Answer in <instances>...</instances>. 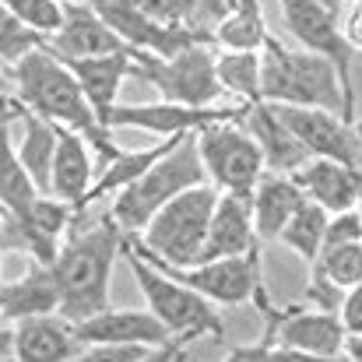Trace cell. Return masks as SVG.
Here are the masks:
<instances>
[{"mask_svg": "<svg viewBox=\"0 0 362 362\" xmlns=\"http://www.w3.org/2000/svg\"><path fill=\"white\" fill-rule=\"evenodd\" d=\"M0 257H4V246H0Z\"/></svg>", "mask_w": 362, "mask_h": 362, "instance_id": "42", "label": "cell"}, {"mask_svg": "<svg viewBox=\"0 0 362 362\" xmlns=\"http://www.w3.org/2000/svg\"><path fill=\"white\" fill-rule=\"evenodd\" d=\"M267 35L271 28H267L260 0H236V7L218 21L211 39L218 49H260Z\"/></svg>", "mask_w": 362, "mask_h": 362, "instance_id": "26", "label": "cell"}, {"mask_svg": "<svg viewBox=\"0 0 362 362\" xmlns=\"http://www.w3.org/2000/svg\"><path fill=\"white\" fill-rule=\"evenodd\" d=\"M74 334H78L81 349H88V345H117V341H137V345L165 349L173 341H187V338L173 334L151 310H110V306L92 313V317H85V320H78Z\"/></svg>", "mask_w": 362, "mask_h": 362, "instance_id": "13", "label": "cell"}, {"mask_svg": "<svg viewBox=\"0 0 362 362\" xmlns=\"http://www.w3.org/2000/svg\"><path fill=\"white\" fill-rule=\"evenodd\" d=\"M127 240H130V236H127ZM130 246H134L148 264H155L158 271H165L169 278H176L180 285L194 288L197 296L211 299L215 306H243V303H250V299H253V292H257V288H264L260 246H253L250 253H240V257L197 260V264H187V267H176V264L158 260L155 253L141 250L134 240H130Z\"/></svg>", "mask_w": 362, "mask_h": 362, "instance_id": "8", "label": "cell"}, {"mask_svg": "<svg viewBox=\"0 0 362 362\" xmlns=\"http://www.w3.org/2000/svg\"><path fill=\"white\" fill-rule=\"evenodd\" d=\"M341 296H345V288L341 285H334L317 264H310V281H306V306H313V310H327V313H338V306H341Z\"/></svg>", "mask_w": 362, "mask_h": 362, "instance_id": "32", "label": "cell"}, {"mask_svg": "<svg viewBox=\"0 0 362 362\" xmlns=\"http://www.w3.org/2000/svg\"><path fill=\"white\" fill-rule=\"evenodd\" d=\"M215 78L243 106L260 103V49H215Z\"/></svg>", "mask_w": 362, "mask_h": 362, "instance_id": "25", "label": "cell"}, {"mask_svg": "<svg viewBox=\"0 0 362 362\" xmlns=\"http://www.w3.org/2000/svg\"><path fill=\"white\" fill-rule=\"evenodd\" d=\"M352 240H362L359 208H345V211L327 215V226H324V243H320V246H334V243H352Z\"/></svg>", "mask_w": 362, "mask_h": 362, "instance_id": "33", "label": "cell"}, {"mask_svg": "<svg viewBox=\"0 0 362 362\" xmlns=\"http://www.w3.org/2000/svg\"><path fill=\"white\" fill-rule=\"evenodd\" d=\"M11 123L14 117L0 123V211L7 215H21L39 194V187L32 183V176L25 173L18 151H14V141H11Z\"/></svg>", "mask_w": 362, "mask_h": 362, "instance_id": "24", "label": "cell"}, {"mask_svg": "<svg viewBox=\"0 0 362 362\" xmlns=\"http://www.w3.org/2000/svg\"><path fill=\"white\" fill-rule=\"evenodd\" d=\"M4 7L39 39L53 35L64 21V0H4Z\"/></svg>", "mask_w": 362, "mask_h": 362, "instance_id": "29", "label": "cell"}, {"mask_svg": "<svg viewBox=\"0 0 362 362\" xmlns=\"http://www.w3.org/2000/svg\"><path fill=\"white\" fill-rule=\"evenodd\" d=\"M57 310H60V292H57L49 264L28 260V271L18 281L0 285V320L4 324L39 317V313H57Z\"/></svg>", "mask_w": 362, "mask_h": 362, "instance_id": "22", "label": "cell"}, {"mask_svg": "<svg viewBox=\"0 0 362 362\" xmlns=\"http://www.w3.org/2000/svg\"><path fill=\"white\" fill-rule=\"evenodd\" d=\"M215 42H190L169 57L130 49V78L151 85L158 99L180 106H211L222 88L215 78Z\"/></svg>", "mask_w": 362, "mask_h": 362, "instance_id": "6", "label": "cell"}, {"mask_svg": "<svg viewBox=\"0 0 362 362\" xmlns=\"http://www.w3.org/2000/svg\"><path fill=\"white\" fill-rule=\"evenodd\" d=\"M233 7H236V0H187V7H183V25H187L194 35L215 42L211 35H215L218 21H222Z\"/></svg>", "mask_w": 362, "mask_h": 362, "instance_id": "30", "label": "cell"}, {"mask_svg": "<svg viewBox=\"0 0 362 362\" xmlns=\"http://www.w3.org/2000/svg\"><path fill=\"white\" fill-rule=\"evenodd\" d=\"M7 117H18V103H14V95H11V92L0 99V123L7 120Z\"/></svg>", "mask_w": 362, "mask_h": 362, "instance_id": "38", "label": "cell"}, {"mask_svg": "<svg viewBox=\"0 0 362 362\" xmlns=\"http://www.w3.org/2000/svg\"><path fill=\"white\" fill-rule=\"evenodd\" d=\"M260 99L288 106H320L345 117L341 81L331 60L310 49L296 53L274 35H267L260 46Z\"/></svg>", "mask_w": 362, "mask_h": 362, "instance_id": "4", "label": "cell"}, {"mask_svg": "<svg viewBox=\"0 0 362 362\" xmlns=\"http://www.w3.org/2000/svg\"><path fill=\"white\" fill-rule=\"evenodd\" d=\"M334 285L349 288L362 281V240L352 243H334V246H320L317 260H313Z\"/></svg>", "mask_w": 362, "mask_h": 362, "instance_id": "28", "label": "cell"}, {"mask_svg": "<svg viewBox=\"0 0 362 362\" xmlns=\"http://www.w3.org/2000/svg\"><path fill=\"white\" fill-rule=\"evenodd\" d=\"M341 28H345V39L352 42V49H362V0H352L341 11Z\"/></svg>", "mask_w": 362, "mask_h": 362, "instance_id": "35", "label": "cell"}, {"mask_svg": "<svg viewBox=\"0 0 362 362\" xmlns=\"http://www.w3.org/2000/svg\"><path fill=\"white\" fill-rule=\"evenodd\" d=\"M243 117H246L250 137L257 141V148H260V155H264V169H267V173H285V176H292V173L310 158L306 144L288 130V123L278 117L274 103H267V99L250 103Z\"/></svg>", "mask_w": 362, "mask_h": 362, "instance_id": "16", "label": "cell"}, {"mask_svg": "<svg viewBox=\"0 0 362 362\" xmlns=\"http://www.w3.org/2000/svg\"><path fill=\"white\" fill-rule=\"evenodd\" d=\"M278 117L288 123V130L306 144L310 155L320 158H338L345 165L362 169V137L356 123L345 120L341 113L320 110V106H288V103H274Z\"/></svg>", "mask_w": 362, "mask_h": 362, "instance_id": "12", "label": "cell"}, {"mask_svg": "<svg viewBox=\"0 0 362 362\" xmlns=\"http://www.w3.org/2000/svg\"><path fill=\"white\" fill-rule=\"evenodd\" d=\"M341 359L362 362V334H345V349H341Z\"/></svg>", "mask_w": 362, "mask_h": 362, "instance_id": "37", "label": "cell"}, {"mask_svg": "<svg viewBox=\"0 0 362 362\" xmlns=\"http://www.w3.org/2000/svg\"><path fill=\"white\" fill-rule=\"evenodd\" d=\"M208 180V173H204V165H201V151H197V141H194V130H187V134H180L176 137V144L162 155V158H155L134 183H127L123 190H117L110 201V215L117 218V226H120L127 236H137L144 226H148V218L165 204V201H173L176 194H183V190H190V187H197V183H204Z\"/></svg>", "mask_w": 362, "mask_h": 362, "instance_id": "3", "label": "cell"}, {"mask_svg": "<svg viewBox=\"0 0 362 362\" xmlns=\"http://www.w3.org/2000/svg\"><path fill=\"white\" fill-rule=\"evenodd\" d=\"M194 141H197L208 183L229 194H243V197L253 194L257 180L264 176V155L246 127H240L236 120L204 123L194 130Z\"/></svg>", "mask_w": 362, "mask_h": 362, "instance_id": "9", "label": "cell"}, {"mask_svg": "<svg viewBox=\"0 0 362 362\" xmlns=\"http://www.w3.org/2000/svg\"><path fill=\"white\" fill-rule=\"evenodd\" d=\"M338 320H341L345 334H362V281L345 288L341 306H338Z\"/></svg>", "mask_w": 362, "mask_h": 362, "instance_id": "34", "label": "cell"}, {"mask_svg": "<svg viewBox=\"0 0 362 362\" xmlns=\"http://www.w3.org/2000/svg\"><path fill=\"white\" fill-rule=\"evenodd\" d=\"M324 226H327V211L317 201L306 197L296 208V215L285 222V229L278 233V240L285 243L288 250H296V257H303L306 264H313L317 253H320V243H324Z\"/></svg>", "mask_w": 362, "mask_h": 362, "instance_id": "27", "label": "cell"}, {"mask_svg": "<svg viewBox=\"0 0 362 362\" xmlns=\"http://www.w3.org/2000/svg\"><path fill=\"white\" fill-rule=\"evenodd\" d=\"M356 208H359V218H362V194H359V204H356Z\"/></svg>", "mask_w": 362, "mask_h": 362, "instance_id": "41", "label": "cell"}, {"mask_svg": "<svg viewBox=\"0 0 362 362\" xmlns=\"http://www.w3.org/2000/svg\"><path fill=\"white\" fill-rule=\"evenodd\" d=\"M320 4H324L327 11H334V14H338V21H341V11H345L352 0H320Z\"/></svg>", "mask_w": 362, "mask_h": 362, "instance_id": "39", "label": "cell"}, {"mask_svg": "<svg viewBox=\"0 0 362 362\" xmlns=\"http://www.w3.org/2000/svg\"><path fill=\"white\" fill-rule=\"evenodd\" d=\"M14 359V324H0V362Z\"/></svg>", "mask_w": 362, "mask_h": 362, "instance_id": "36", "label": "cell"}, {"mask_svg": "<svg viewBox=\"0 0 362 362\" xmlns=\"http://www.w3.org/2000/svg\"><path fill=\"white\" fill-rule=\"evenodd\" d=\"M292 180L303 187V194L310 201H317L327 215L334 211H345V208H356L362 194V169L356 165H345L338 158H320V155H310L296 173Z\"/></svg>", "mask_w": 362, "mask_h": 362, "instance_id": "15", "label": "cell"}, {"mask_svg": "<svg viewBox=\"0 0 362 362\" xmlns=\"http://www.w3.org/2000/svg\"><path fill=\"white\" fill-rule=\"evenodd\" d=\"M67 67L74 71L85 99L92 103L95 117L103 123L106 110L120 103V88L130 78V46L113 49V53H99V57H85V60H71Z\"/></svg>", "mask_w": 362, "mask_h": 362, "instance_id": "21", "label": "cell"}, {"mask_svg": "<svg viewBox=\"0 0 362 362\" xmlns=\"http://www.w3.org/2000/svg\"><path fill=\"white\" fill-rule=\"evenodd\" d=\"M42 39L35 35V32H28L7 7H4V0H0V64H11V60H18L25 49H32V46H39Z\"/></svg>", "mask_w": 362, "mask_h": 362, "instance_id": "31", "label": "cell"}, {"mask_svg": "<svg viewBox=\"0 0 362 362\" xmlns=\"http://www.w3.org/2000/svg\"><path fill=\"white\" fill-rule=\"evenodd\" d=\"M95 180V162H92V144L85 134L71 127H57V151H53V169H49V194L67 201L71 208H81Z\"/></svg>", "mask_w": 362, "mask_h": 362, "instance_id": "19", "label": "cell"}, {"mask_svg": "<svg viewBox=\"0 0 362 362\" xmlns=\"http://www.w3.org/2000/svg\"><path fill=\"white\" fill-rule=\"evenodd\" d=\"M123 257H127V264H130V271H134V281H137V288H141L148 310H151L173 334H180V338H187V341L204 338V334H211V338H222V334H226L222 317L215 313V303H211V299L197 296L194 288L180 285L176 278H169L165 271H158L155 264H148V260L130 246V240H123Z\"/></svg>", "mask_w": 362, "mask_h": 362, "instance_id": "7", "label": "cell"}, {"mask_svg": "<svg viewBox=\"0 0 362 362\" xmlns=\"http://www.w3.org/2000/svg\"><path fill=\"white\" fill-rule=\"evenodd\" d=\"M253 246H260L257 229H253V208L250 197L218 190L211 222H208V236L201 246V260H218V257H240L250 253Z\"/></svg>", "mask_w": 362, "mask_h": 362, "instance_id": "17", "label": "cell"}, {"mask_svg": "<svg viewBox=\"0 0 362 362\" xmlns=\"http://www.w3.org/2000/svg\"><path fill=\"white\" fill-rule=\"evenodd\" d=\"M18 120H21L18 158H21L25 173L32 176V183L39 187V194H49V169H53V151H57V123H49L46 117H39V113H32L25 106H18Z\"/></svg>", "mask_w": 362, "mask_h": 362, "instance_id": "23", "label": "cell"}, {"mask_svg": "<svg viewBox=\"0 0 362 362\" xmlns=\"http://www.w3.org/2000/svg\"><path fill=\"white\" fill-rule=\"evenodd\" d=\"M288 32L296 35V42H303V49L331 60V67L338 71L341 81V95H345V120L356 123V88H352V42L345 39V28L338 21L334 11H327L320 0H278Z\"/></svg>", "mask_w": 362, "mask_h": 362, "instance_id": "10", "label": "cell"}, {"mask_svg": "<svg viewBox=\"0 0 362 362\" xmlns=\"http://www.w3.org/2000/svg\"><path fill=\"white\" fill-rule=\"evenodd\" d=\"M11 92V74H7V64H0V99Z\"/></svg>", "mask_w": 362, "mask_h": 362, "instance_id": "40", "label": "cell"}, {"mask_svg": "<svg viewBox=\"0 0 362 362\" xmlns=\"http://www.w3.org/2000/svg\"><path fill=\"white\" fill-rule=\"evenodd\" d=\"M7 74H11V95L18 99V106L46 117V120L57 123V127H71V130L85 134L88 144H92V151L99 155V169L110 158L120 155L117 141L110 137L113 130L99 123L92 103L85 99V92H81V85L74 78V71L60 57H53L42 42L32 46V49H25L18 60H11L7 64Z\"/></svg>", "mask_w": 362, "mask_h": 362, "instance_id": "2", "label": "cell"}, {"mask_svg": "<svg viewBox=\"0 0 362 362\" xmlns=\"http://www.w3.org/2000/svg\"><path fill=\"white\" fill-rule=\"evenodd\" d=\"M306 201L303 187L285 176V173H267L257 180L253 194H250V208H253V229H257V240L271 243L278 240V233L285 229V222L296 215V208Z\"/></svg>", "mask_w": 362, "mask_h": 362, "instance_id": "20", "label": "cell"}, {"mask_svg": "<svg viewBox=\"0 0 362 362\" xmlns=\"http://www.w3.org/2000/svg\"><path fill=\"white\" fill-rule=\"evenodd\" d=\"M14 359L25 362H67L81 359V341L74 324L60 313H39L14 320Z\"/></svg>", "mask_w": 362, "mask_h": 362, "instance_id": "18", "label": "cell"}, {"mask_svg": "<svg viewBox=\"0 0 362 362\" xmlns=\"http://www.w3.org/2000/svg\"><path fill=\"white\" fill-rule=\"evenodd\" d=\"M42 46L60 57L64 64L71 60H85V57H99V53H113L123 49V39L103 21V14L85 4V0H67L64 4V21L53 35L42 39Z\"/></svg>", "mask_w": 362, "mask_h": 362, "instance_id": "14", "label": "cell"}, {"mask_svg": "<svg viewBox=\"0 0 362 362\" xmlns=\"http://www.w3.org/2000/svg\"><path fill=\"white\" fill-rule=\"evenodd\" d=\"M123 233L117 218L106 211H92V204L74 208L71 226L60 240L57 257L49 260L57 292H60V317L78 324L110 306V281L113 264L123 253Z\"/></svg>", "mask_w": 362, "mask_h": 362, "instance_id": "1", "label": "cell"}, {"mask_svg": "<svg viewBox=\"0 0 362 362\" xmlns=\"http://www.w3.org/2000/svg\"><path fill=\"white\" fill-rule=\"evenodd\" d=\"M246 113L243 103H233V106H180V103H117L106 110L103 117V127L110 130H120V127H130V130H144V134H155V137H176V134H187V130H197L204 123L215 120H236Z\"/></svg>", "mask_w": 362, "mask_h": 362, "instance_id": "11", "label": "cell"}, {"mask_svg": "<svg viewBox=\"0 0 362 362\" xmlns=\"http://www.w3.org/2000/svg\"><path fill=\"white\" fill-rule=\"evenodd\" d=\"M215 201H218V187L204 180V183L176 194L173 201H165L148 218V226L130 240L141 250L155 253L158 260H165V264H176V267L197 264L204 236H208L211 211H215Z\"/></svg>", "mask_w": 362, "mask_h": 362, "instance_id": "5", "label": "cell"}]
</instances>
